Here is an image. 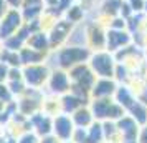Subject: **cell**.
Listing matches in <instances>:
<instances>
[{
  "instance_id": "obj_7",
  "label": "cell",
  "mask_w": 147,
  "mask_h": 143,
  "mask_svg": "<svg viewBox=\"0 0 147 143\" xmlns=\"http://www.w3.org/2000/svg\"><path fill=\"white\" fill-rule=\"evenodd\" d=\"M27 47L35 48L38 52H43V53H48L50 52V40H48V34L43 32V30H36V32H32L30 37L27 38Z\"/></svg>"
},
{
  "instance_id": "obj_8",
  "label": "cell",
  "mask_w": 147,
  "mask_h": 143,
  "mask_svg": "<svg viewBox=\"0 0 147 143\" xmlns=\"http://www.w3.org/2000/svg\"><path fill=\"white\" fill-rule=\"evenodd\" d=\"M47 53L43 52H38L35 48H30V47H22L18 50V58H20V65H33V63H43Z\"/></svg>"
},
{
  "instance_id": "obj_16",
  "label": "cell",
  "mask_w": 147,
  "mask_h": 143,
  "mask_svg": "<svg viewBox=\"0 0 147 143\" xmlns=\"http://www.w3.org/2000/svg\"><path fill=\"white\" fill-rule=\"evenodd\" d=\"M8 5H7V2H5V0H0V20H2V17H3V15L7 14V10H8Z\"/></svg>"
},
{
  "instance_id": "obj_2",
  "label": "cell",
  "mask_w": 147,
  "mask_h": 143,
  "mask_svg": "<svg viewBox=\"0 0 147 143\" xmlns=\"http://www.w3.org/2000/svg\"><path fill=\"white\" fill-rule=\"evenodd\" d=\"M55 57L58 58V65H60L61 70L65 68H71L78 63H83L89 57V52L83 47H76V45H71V47H65L58 50Z\"/></svg>"
},
{
  "instance_id": "obj_17",
  "label": "cell",
  "mask_w": 147,
  "mask_h": 143,
  "mask_svg": "<svg viewBox=\"0 0 147 143\" xmlns=\"http://www.w3.org/2000/svg\"><path fill=\"white\" fill-rule=\"evenodd\" d=\"M20 143H38V142H36V138L33 135H25L20 140Z\"/></svg>"
},
{
  "instance_id": "obj_13",
  "label": "cell",
  "mask_w": 147,
  "mask_h": 143,
  "mask_svg": "<svg viewBox=\"0 0 147 143\" xmlns=\"http://www.w3.org/2000/svg\"><path fill=\"white\" fill-rule=\"evenodd\" d=\"M12 92L8 90L7 85H3V83H0V102H3L5 105H7L8 102H10V98H12Z\"/></svg>"
},
{
  "instance_id": "obj_3",
  "label": "cell",
  "mask_w": 147,
  "mask_h": 143,
  "mask_svg": "<svg viewBox=\"0 0 147 143\" xmlns=\"http://www.w3.org/2000/svg\"><path fill=\"white\" fill-rule=\"evenodd\" d=\"M73 28V23L66 18H58L53 23V27L48 30V40H50V50L60 48L69 37V32Z\"/></svg>"
},
{
  "instance_id": "obj_11",
  "label": "cell",
  "mask_w": 147,
  "mask_h": 143,
  "mask_svg": "<svg viewBox=\"0 0 147 143\" xmlns=\"http://www.w3.org/2000/svg\"><path fill=\"white\" fill-rule=\"evenodd\" d=\"M106 40H107V47H111V50H116L121 43H126L127 37L126 34H121V32H111V34H107Z\"/></svg>"
},
{
  "instance_id": "obj_15",
  "label": "cell",
  "mask_w": 147,
  "mask_h": 143,
  "mask_svg": "<svg viewBox=\"0 0 147 143\" xmlns=\"http://www.w3.org/2000/svg\"><path fill=\"white\" fill-rule=\"evenodd\" d=\"M5 2L10 8H22L23 5V0H5Z\"/></svg>"
},
{
  "instance_id": "obj_6",
  "label": "cell",
  "mask_w": 147,
  "mask_h": 143,
  "mask_svg": "<svg viewBox=\"0 0 147 143\" xmlns=\"http://www.w3.org/2000/svg\"><path fill=\"white\" fill-rule=\"evenodd\" d=\"M93 70L99 77H111L113 75V60L107 53H96L93 57Z\"/></svg>"
},
{
  "instance_id": "obj_1",
  "label": "cell",
  "mask_w": 147,
  "mask_h": 143,
  "mask_svg": "<svg viewBox=\"0 0 147 143\" xmlns=\"http://www.w3.org/2000/svg\"><path fill=\"white\" fill-rule=\"evenodd\" d=\"M22 77L27 88H40L47 83L50 77L47 63H33V65H23L22 68Z\"/></svg>"
},
{
  "instance_id": "obj_9",
  "label": "cell",
  "mask_w": 147,
  "mask_h": 143,
  "mask_svg": "<svg viewBox=\"0 0 147 143\" xmlns=\"http://www.w3.org/2000/svg\"><path fill=\"white\" fill-rule=\"evenodd\" d=\"M53 128H55V133H56L58 138L66 140L73 133V122L66 115H58L53 122Z\"/></svg>"
},
{
  "instance_id": "obj_18",
  "label": "cell",
  "mask_w": 147,
  "mask_h": 143,
  "mask_svg": "<svg viewBox=\"0 0 147 143\" xmlns=\"http://www.w3.org/2000/svg\"><path fill=\"white\" fill-rule=\"evenodd\" d=\"M41 143H58V138H55V136H47V138H43Z\"/></svg>"
},
{
  "instance_id": "obj_14",
  "label": "cell",
  "mask_w": 147,
  "mask_h": 143,
  "mask_svg": "<svg viewBox=\"0 0 147 143\" xmlns=\"http://www.w3.org/2000/svg\"><path fill=\"white\" fill-rule=\"evenodd\" d=\"M8 65L7 63H3V62H0V83L7 82V77H8Z\"/></svg>"
},
{
  "instance_id": "obj_5",
  "label": "cell",
  "mask_w": 147,
  "mask_h": 143,
  "mask_svg": "<svg viewBox=\"0 0 147 143\" xmlns=\"http://www.w3.org/2000/svg\"><path fill=\"white\" fill-rule=\"evenodd\" d=\"M48 85H50V88H51V92L53 93H65V92H68V90L71 88V83H69V77L66 75V72L65 70H61V68H58V70H53L51 73H50V77H48Z\"/></svg>"
},
{
  "instance_id": "obj_4",
  "label": "cell",
  "mask_w": 147,
  "mask_h": 143,
  "mask_svg": "<svg viewBox=\"0 0 147 143\" xmlns=\"http://www.w3.org/2000/svg\"><path fill=\"white\" fill-rule=\"evenodd\" d=\"M22 25H23V17L20 8H8L7 14L0 20V40L3 42L10 35H13Z\"/></svg>"
},
{
  "instance_id": "obj_10",
  "label": "cell",
  "mask_w": 147,
  "mask_h": 143,
  "mask_svg": "<svg viewBox=\"0 0 147 143\" xmlns=\"http://www.w3.org/2000/svg\"><path fill=\"white\" fill-rule=\"evenodd\" d=\"M114 92V83L107 82V80H99V82L94 85L93 93L96 96H109Z\"/></svg>"
},
{
  "instance_id": "obj_12",
  "label": "cell",
  "mask_w": 147,
  "mask_h": 143,
  "mask_svg": "<svg viewBox=\"0 0 147 143\" xmlns=\"http://www.w3.org/2000/svg\"><path fill=\"white\" fill-rule=\"evenodd\" d=\"M73 120L76 125H80V127H86V125H89V122H91V113L88 112V110H81L78 108L76 112H74V116H73Z\"/></svg>"
},
{
  "instance_id": "obj_19",
  "label": "cell",
  "mask_w": 147,
  "mask_h": 143,
  "mask_svg": "<svg viewBox=\"0 0 147 143\" xmlns=\"http://www.w3.org/2000/svg\"><path fill=\"white\" fill-rule=\"evenodd\" d=\"M3 108H5V103H3V102H0V112H2Z\"/></svg>"
}]
</instances>
